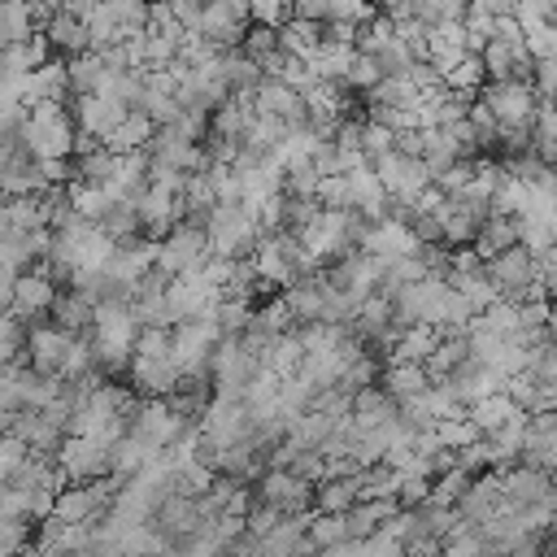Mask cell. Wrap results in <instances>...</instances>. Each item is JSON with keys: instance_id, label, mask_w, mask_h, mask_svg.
<instances>
[{"instance_id": "obj_27", "label": "cell", "mask_w": 557, "mask_h": 557, "mask_svg": "<svg viewBox=\"0 0 557 557\" xmlns=\"http://www.w3.org/2000/svg\"><path fill=\"white\" fill-rule=\"evenodd\" d=\"M170 4V13H174V22L191 35L196 26H200V13H205V0H165Z\"/></svg>"}, {"instance_id": "obj_14", "label": "cell", "mask_w": 557, "mask_h": 557, "mask_svg": "<svg viewBox=\"0 0 557 557\" xmlns=\"http://www.w3.org/2000/svg\"><path fill=\"white\" fill-rule=\"evenodd\" d=\"M44 39H48V48H57V52H65V57L91 52L87 22H83V17H70V13H61V9H52V13H48V22H44Z\"/></svg>"}, {"instance_id": "obj_24", "label": "cell", "mask_w": 557, "mask_h": 557, "mask_svg": "<svg viewBox=\"0 0 557 557\" xmlns=\"http://www.w3.org/2000/svg\"><path fill=\"white\" fill-rule=\"evenodd\" d=\"M22 344H26V331L13 313H0V370L22 361Z\"/></svg>"}, {"instance_id": "obj_23", "label": "cell", "mask_w": 557, "mask_h": 557, "mask_svg": "<svg viewBox=\"0 0 557 557\" xmlns=\"http://www.w3.org/2000/svg\"><path fill=\"white\" fill-rule=\"evenodd\" d=\"M70 205H74V218H78V222H91V226H96V222H100V218H104V213H109L117 200H113L104 187L74 183V187H70Z\"/></svg>"}, {"instance_id": "obj_16", "label": "cell", "mask_w": 557, "mask_h": 557, "mask_svg": "<svg viewBox=\"0 0 557 557\" xmlns=\"http://www.w3.org/2000/svg\"><path fill=\"white\" fill-rule=\"evenodd\" d=\"M91 313H96V305L74 287L57 292V300H52V326L65 331V335H87L91 331Z\"/></svg>"}, {"instance_id": "obj_26", "label": "cell", "mask_w": 557, "mask_h": 557, "mask_svg": "<svg viewBox=\"0 0 557 557\" xmlns=\"http://www.w3.org/2000/svg\"><path fill=\"white\" fill-rule=\"evenodd\" d=\"M248 13H252V22H261V26H283L292 13H287V0H248Z\"/></svg>"}, {"instance_id": "obj_12", "label": "cell", "mask_w": 557, "mask_h": 557, "mask_svg": "<svg viewBox=\"0 0 557 557\" xmlns=\"http://www.w3.org/2000/svg\"><path fill=\"white\" fill-rule=\"evenodd\" d=\"M17 96L26 109L35 104H61L70 96V78H65V61H48L39 70H30L26 78H17Z\"/></svg>"}, {"instance_id": "obj_7", "label": "cell", "mask_w": 557, "mask_h": 557, "mask_svg": "<svg viewBox=\"0 0 557 557\" xmlns=\"http://www.w3.org/2000/svg\"><path fill=\"white\" fill-rule=\"evenodd\" d=\"M78 335H65L57 331L52 322H35L26 331V344H22V361L48 379H61L65 374V361H70V348H74Z\"/></svg>"}, {"instance_id": "obj_13", "label": "cell", "mask_w": 557, "mask_h": 557, "mask_svg": "<svg viewBox=\"0 0 557 557\" xmlns=\"http://www.w3.org/2000/svg\"><path fill=\"white\" fill-rule=\"evenodd\" d=\"M178 379L183 374H178L174 357H131V383L144 396H170L178 387Z\"/></svg>"}, {"instance_id": "obj_20", "label": "cell", "mask_w": 557, "mask_h": 557, "mask_svg": "<svg viewBox=\"0 0 557 557\" xmlns=\"http://www.w3.org/2000/svg\"><path fill=\"white\" fill-rule=\"evenodd\" d=\"M65 78H70V91H74V96H96V91L104 87L109 70H104L100 52H78V57L65 61Z\"/></svg>"}, {"instance_id": "obj_18", "label": "cell", "mask_w": 557, "mask_h": 557, "mask_svg": "<svg viewBox=\"0 0 557 557\" xmlns=\"http://www.w3.org/2000/svg\"><path fill=\"white\" fill-rule=\"evenodd\" d=\"M152 135H157L152 117L139 113V109H131V113L117 122V131L104 139V148H109V152H144V148L152 144Z\"/></svg>"}, {"instance_id": "obj_28", "label": "cell", "mask_w": 557, "mask_h": 557, "mask_svg": "<svg viewBox=\"0 0 557 557\" xmlns=\"http://www.w3.org/2000/svg\"><path fill=\"white\" fill-rule=\"evenodd\" d=\"M287 13L292 17H305V22H326L331 0H287Z\"/></svg>"}, {"instance_id": "obj_30", "label": "cell", "mask_w": 557, "mask_h": 557, "mask_svg": "<svg viewBox=\"0 0 557 557\" xmlns=\"http://www.w3.org/2000/svg\"><path fill=\"white\" fill-rule=\"evenodd\" d=\"M144 4H157V0H144Z\"/></svg>"}, {"instance_id": "obj_22", "label": "cell", "mask_w": 557, "mask_h": 557, "mask_svg": "<svg viewBox=\"0 0 557 557\" xmlns=\"http://www.w3.org/2000/svg\"><path fill=\"white\" fill-rule=\"evenodd\" d=\"M4 222L9 231H48L44 196H4Z\"/></svg>"}, {"instance_id": "obj_5", "label": "cell", "mask_w": 557, "mask_h": 557, "mask_svg": "<svg viewBox=\"0 0 557 557\" xmlns=\"http://www.w3.org/2000/svg\"><path fill=\"white\" fill-rule=\"evenodd\" d=\"M474 100H483V104H487V113L496 117V126H531V122H535V109H540V100H535L531 83H518V78L483 83Z\"/></svg>"}, {"instance_id": "obj_19", "label": "cell", "mask_w": 557, "mask_h": 557, "mask_svg": "<svg viewBox=\"0 0 557 557\" xmlns=\"http://www.w3.org/2000/svg\"><path fill=\"white\" fill-rule=\"evenodd\" d=\"M35 22H44L39 9H35V0H0V44L30 39L35 35Z\"/></svg>"}, {"instance_id": "obj_17", "label": "cell", "mask_w": 557, "mask_h": 557, "mask_svg": "<svg viewBox=\"0 0 557 557\" xmlns=\"http://www.w3.org/2000/svg\"><path fill=\"white\" fill-rule=\"evenodd\" d=\"M361 500L357 492V474H322L313 487V505L318 513H348Z\"/></svg>"}, {"instance_id": "obj_6", "label": "cell", "mask_w": 557, "mask_h": 557, "mask_svg": "<svg viewBox=\"0 0 557 557\" xmlns=\"http://www.w3.org/2000/svg\"><path fill=\"white\" fill-rule=\"evenodd\" d=\"M117 487L109 479H91V483H74V487H61L57 500H52V518L61 522H74V527H91L109 505H113Z\"/></svg>"}, {"instance_id": "obj_10", "label": "cell", "mask_w": 557, "mask_h": 557, "mask_svg": "<svg viewBox=\"0 0 557 557\" xmlns=\"http://www.w3.org/2000/svg\"><path fill=\"white\" fill-rule=\"evenodd\" d=\"M4 431L13 440H22L26 453H39V457H52L61 448V440H65V431L44 409H17V413H9V426Z\"/></svg>"}, {"instance_id": "obj_9", "label": "cell", "mask_w": 557, "mask_h": 557, "mask_svg": "<svg viewBox=\"0 0 557 557\" xmlns=\"http://www.w3.org/2000/svg\"><path fill=\"white\" fill-rule=\"evenodd\" d=\"M126 113H131V109L117 104V100H109V96H74V131H78L83 139L104 144V139L117 131V122H122Z\"/></svg>"}, {"instance_id": "obj_11", "label": "cell", "mask_w": 557, "mask_h": 557, "mask_svg": "<svg viewBox=\"0 0 557 557\" xmlns=\"http://www.w3.org/2000/svg\"><path fill=\"white\" fill-rule=\"evenodd\" d=\"M309 500H313V487L292 470H270L261 479V505L274 509L278 518H296L300 509H309Z\"/></svg>"}, {"instance_id": "obj_15", "label": "cell", "mask_w": 557, "mask_h": 557, "mask_svg": "<svg viewBox=\"0 0 557 557\" xmlns=\"http://www.w3.org/2000/svg\"><path fill=\"white\" fill-rule=\"evenodd\" d=\"M513 244H518V218L487 213V218L479 222V231H474V252H479L483 261L500 257V252H505V248H513Z\"/></svg>"}, {"instance_id": "obj_4", "label": "cell", "mask_w": 557, "mask_h": 557, "mask_svg": "<svg viewBox=\"0 0 557 557\" xmlns=\"http://www.w3.org/2000/svg\"><path fill=\"white\" fill-rule=\"evenodd\" d=\"M248 26H252L248 0H205L200 26H196L191 35H200V39H205L209 48H218V52H235Z\"/></svg>"}, {"instance_id": "obj_21", "label": "cell", "mask_w": 557, "mask_h": 557, "mask_svg": "<svg viewBox=\"0 0 557 557\" xmlns=\"http://www.w3.org/2000/svg\"><path fill=\"white\" fill-rule=\"evenodd\" d=\"M278 44H283V52H287V57H300V61H309V57L318 52V44H322V22L287 17V22L278 26Z\"/></svg>"}, {"instance_id": "obj_29", "label": "cell", "mask_w": 557, "mask_h": 557, "mask_svg": "<svg viewBox=\"0 0 557 557\" xmlns=\"http://www.w3.org/2000/svg\"><path fill=\"white\" fill-rule=\"evenodd\" d=\"M17 274H22V270H13V265H4V261H0V313H9V300H13V283H17Z\"/></svg>"}, {"instance_id": "obj_25", "label": "cell", "mask_w": 557, "mask_h": 557, "mask_svg": "<svg viewBox=\"0 0 557 557\" xmlns=\"http://www.w3.org/2000/svg\"><path fill=\"white\" fill-rule=\"evenodd\" d=\"M22 117H26V104L17 96V83H0V135L22 131Z\"/></svg>"}, {"instance_id": "obj_2", "label": "cell", "mask_w": 557, "mask_h": 557, "mask_svg": "<svg viewBox=\"0 0 557 557\" xmlns=\"http://www.w3.org/2000/svg\"><path fill=\"white\" fill-rule=\"evenodd\" d=\"M209 235L205 226H174L165 239H157V274L161 278H183V274H196L205 261H209Z\"/></svg>"}, {"instance_id": "obj_8", "label": "cell", "mask_w": 557, "mask_h": 557, "mask_svg": "<svg viewBox=\"0 0 557 557\" xmlns=\"http://www.w3.org/2000/svg\"><path fill=\"white\" fill-rule=\"evenodd\" d=\"M52 300H57V283L35 265V270H22L17 283H13V300H9V313L17 322H39L44 313H52Z\"/></svg>"}, {"instance_id": "obj_1", "label": "cell", "mask_w": 557, "mask_h": 557, "mask_svg": "<svg viewBox=\"0 0 557 557\" xmlns=\"http://www.w3.org/2000/svg\"><path fill=\"white\" fill-rule=\"evenodd\" d=\"M17 135H22V148L35 161H70L74 144H78V131H74V117H70L65 104H35V109H26Z\"/></svg>"}, {"instance_id": "obj_3", "label": "cell", "mask_w": 557, "mask_h": 557, "mask_svg": "<svg viewBox=\"0 0 557 557\" xmlns=\"http://www.w3.org/2000/svg\"><path fill=\"white\" fill-rule=\"evenodd\" d=\"M61 479L70 483H91V479H104L113 474V444H100V440H87V435H65L61 448L52 453Z\"/></svg>"}]
</instances>
